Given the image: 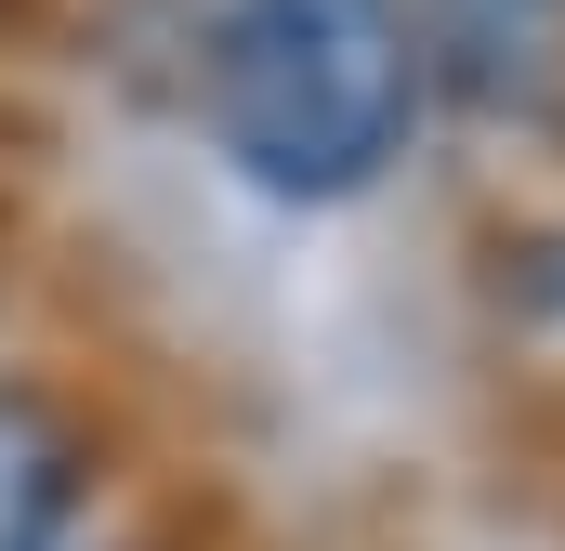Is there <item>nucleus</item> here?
<instances>
[{"mask_svg": "<svg viewBox=\"0 0 565 551\" xmlns=\"http://www.w3.org/2000/svg\"><path fill=\"white\" fill-rule=\"evenodd\" d=\"M422 40L395 0H224L198 40L211 144L277 197H355L422 132Z\"/></svg>", "mask_w": 565, "mask_h": 551, "instance_id": "obj_1", "label": "nucleus"}, {"mask_svg": "<svg viewBox=\"0 0 565 551\" xmlns=\"http://www.w3.org/2000/svg\"><path fill=\"white\" fill-rule=\"evenodd\" d=\"M422 40V79L447 66V93L473 106H540L565 79V0H395Z\"/></svg>", "mask_w": 565, "mask_h": 551, "instance_id": "obj_2", "label": "nucleus"}, {"mask_svg": "<svg viewBox=\"0 0 565 551\" xmlns=\"http://www.w3.org/2000/svg\"><path fill=\"white\" fill-rule=\"evenodd\" d=\"M79 512V420L40 381H0V551H53Z\"/></svg>", "mask_w": 565, "mask_h": 551, "instance_id": "obj_3", "label": "nucleus"}]
</instances>
